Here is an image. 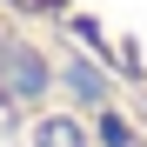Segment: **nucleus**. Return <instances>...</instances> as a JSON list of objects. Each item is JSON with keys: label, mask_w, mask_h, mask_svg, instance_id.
<instances>
[{"label": "nucleus", "mask_w": 147, "mask_h": 147, "mask_svg": "<svg viewBox=\"0 0 147 147\" xmlns=\"http://www.w3.org/2000/svg\"><path fill=\"white\" fill-rule=\"evenodd\" d=\"M7 80H13V94H40L47 87V67H40L34 47H7Z\"/></svg>", "instance_id": "obj_1"}, {"label": "nucleus", "mask_w": 147, "mask_h": 147, "mask_svg": "<svg viewBox=\"0 0 147 147\" xmlns=\"http://www.w3.org/2000/svg\"><path fill=\"white\" fill-rule=\"evenodd\" d=\"M74 94H87V100H100V94H107V80H100L94 67H74Z\"/></svg>", "instance_id": "obj_3"}, {"label": "nucleus", "mask_w": 147, "mask_h": 147, "mask_svg": "<svg viewBox=\"0 0 147 147\" xmlns=\"http://www.w3.org/2000/svg\"><path fill=\"white\" fill-rule=\"evenodd\" d=\"M34 147H87V127H80V120H67V114H54V120H40V127H34Z\"/></svg>", "instance_id": "obj_2"}]
</instances>
